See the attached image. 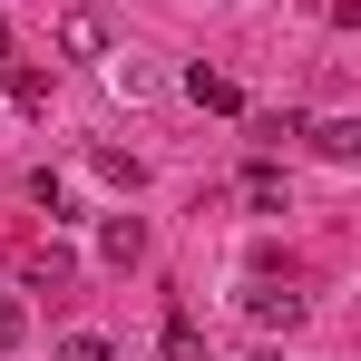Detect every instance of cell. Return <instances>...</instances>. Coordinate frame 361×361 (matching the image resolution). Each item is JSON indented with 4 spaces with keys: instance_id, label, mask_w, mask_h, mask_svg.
I'll return each mask as SVG.
<instances>
[{
    "instance_id": "1",
    "label": "cell",
    "mask_w": 361,
    "mask_h": 361,
    "mask_svg": "<svg viewBox=\"0 0 361 361\" xmlns=\"http://www.w3.org/2000/svg\"><path fill=\"white\" fill-rule=\"evenodd\" d=\"M59 49H68V59H108V49H118V39H108V10H98V0H78V10L59 20Z\"/></svg>"
},
{
    "instance_id": "2",
    "label": "cell",
    "mask_w": 361,
    "mask_h": 361,
    "mask_svg": "<svg viewBox=\"0 0 361 361\" xmlns=\"http://www.w3.org/2000/svg\"><path fill=\"white\" fill-rule=\"evenodd\" d=\"M185 98H195V108H215V118H244V88L225 78V68H205V59L185 68Z\"/></svg>"
},
{
    "instance_id": "3",
    "label": "cell",
    "mask_w": 361,
    "mask_h": 361,
    "mask_svg": "<svg viewBox=\"0 0 361 361\" xmlns=\"http://www.w3.org/2000/svg\"><path fill=\"white\" fill-rule=\"evenodd\" d=\"M244 312H254L264 332H293V322H302V293H283V283H244Z\"/></svg>"
},
{
    "instance_id": "4",
    "label": "cell",
    "mask_w": 361,
    "mask_h": 361,
    "mask_svg": "<svg viewBox=\"0 0 361 361\" xmlns=\"http://www.w3.org/2000/svg\"><path fill=\"white\" fill-rule=\"evenodd\" d=\"M302 137H312V147H322L332 166H352V157H361V118H312Z\"/></svg>"
},
{
    "instance_id": "5",
    "label": "cell",
    "mask_w": 361,
    "mask_h": 361,
    "mask_svg": "<svg viewBox=\"0 0 361 361\" xmlns=\"http://www.w3.org/2000/svg\"><path fill=\"white\" fill-rule=\"evenodd\" d=\"M244 127H254V147L274 157V147H293V137H302L312 118H302V108H264V118H244Z\"/></svg>"
},
{
    "instance_id": "6",
    "label": "cell",
    "mask_w": 361,
    "mask_h": 361,
    "mask_svg": "<svg viewBox=\"0 0 361 361\" xmlns=\"http://www.w3.org/2000/svg\"><path fill=\"white\" fill-rule=\"evenodd\" d=\"M244 205H254V215H293V185L274 176V166H254V176H244Z\"/></svg>"
},
{
    "instance_id": "7",
    "label": "cell",
    "mask_w": 361,
    "mask_h": 361,
    "mask_svg": "<svg viewBox=\"0 0 361 361\" xmlns=\"http://www.w3.org/2000/svg\"><path fill=\"white\" fill-rule=\"evenodd\" d=\"M98 254H108V264H137V254H147V225H137V215H108Z\"/></svg>"
},
{
    "instance_id": "8",
    "label": "cell",
    "mask_w": 361,
    "mask_h": 361,
    "mask_svg": "<svg viewBox=\"0 0 361 361\" xmlns=\"http://www.w3.org/2000/svg\"><path fill=\"white\" fill-rule=\"evenodd\" d=\"M20 274H30V283H39V293H59V283H68V274H78V264H68L59 244H39V254H30V264H20Z\"/></svg>"
},
{
    "instance_id": "9",
    "label": "cell",
    "mask_w": 361,
    "mask_h": 361,
    "mask_svg": "<svg viewBox=\"0 0 361 361\" xmlns=\"http://www.w3.org/2000/svg\"><path fill=\"white\" fill-rule=\"evenodd\" d=\"M10 98L20 108H49V68H10Z\"/></svg>"
},
{
    "instance_id": "10",
    "label": "cell",
    "mask_w": 361,
    "mask_h": 361,
    "mask_svg": "<svg viewBox=\"0 0 361 361\" xmlns=\"http://www.w3.org/2000/svg\"><path fill=\"white\" fill-rule=\"evenodd\" d=\"M59 361H118V352H108L98 332H68V342H59Z\"/></svg>"
},
{
    "instance_id": "11",
    "label": "cell",
    "mask_w": 361,
    "mask_h": 361,
    "mask_svg": "<svg viewBox=\"0 0 361 361\" xmlns=\"http://www.w3.org/2000/svg\"><path fill=\"white\" fill-rule=\"evenodd\" d=\"M20 332H30V322H20V302L0 293V352H20Z\"/></svg>"
},
{
    "instance_id": "12",
    "label": "cell",
    "mask_w": 361,
    "mask_h": 361,
    "mask_svg": "<svg viewBox=\"0 0 361 361\" xmlns=\"http://www.w3.org/2000/svg\"><path fill=\"white\" fill-rule=\"evenodd\" d=\"M10 59H20V39H10V20H0V68H10Z\"/></svg>"
}]
</instances>
